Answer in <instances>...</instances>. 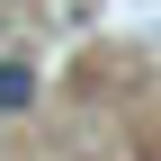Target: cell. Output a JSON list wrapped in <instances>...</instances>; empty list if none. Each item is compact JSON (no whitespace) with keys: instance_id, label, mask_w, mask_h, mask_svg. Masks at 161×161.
I'll use <instances>...</instances> for the list:
<instances>
[{"instance_id":"1","label":"cell","mask_w":161,"mask_h":161,"mask_svg":"<svg viewBox=\"0 0 161 161\" xmlns=\"http://www.w3.org/2000/svg\"><path fill=\"white\" fill-rule=\"evenodd\" d=\"M27 108H36V63L0 54V116H27Z\"/></svg>"}]
</instances>
